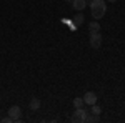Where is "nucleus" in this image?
<instances>
[{
    "label": "nucleus",
    "instance_id": "nucleus-8",
    "mask_svg": "<svg viewBox=\"0 0 125 123\" xmlns=\"http://www.w3.org/2000/svg\"><path fill=\"white\" fill-rule=\"evenodd\" d=\"M88 28H90V32H100V23L98 22H90Z\"/></svg>",
    "mask_w": 125,
    "mask_h": 123
},
{
    "label": "nucleus",
    "instance_id": "nucleus-11",
    "mask_svg": "<svg viewBox=\"0 0 125 123\" xmlns=\"http://www.w3.org/2000/svg\"><path fill=\"white\" fill-rule=\"evenodd\" d=\"M98 120H100L98 115H94V113H92V116H88V115L85 116V122H90V123H95V122H98Z\"/></svg>",
    "mask_w": 125,
    "mask_h": 123
},
{
    "label": "nucleus",
    "instance_id": "nucleus-4",
    "mask_svg": "<svg viewBox=\"0 0 125 123\" xmlns=\"http://www.w3.org/2000/svg\"><path fill=\"white\" fill-rule=\"evenodd\" d=\"M9 116L13 120V122H19L20 116H22V108H20L19 105H13V106H10L9 108Z\"/></svg>",
    "mask_w": 125,
    "mask_h": 123
},
{
    "label": "nucleus",
    "instance_id": "nucleus-15",
    "mask_svg": "<svg viewBox=\"0 0 125 123\" xmlns=\"http://www.w3.org/2000/svg\"><path fill=\"white\" fill-rule=\"evenodd\" d=\"M63 2H72V0H63Z\"/></svg>",
    "mask_w": 125,
    "mask_h": 123
},
{
    "label": "nucleus",
    "instance_id": "nucleus-12",
    "mask_svg": "<svg viewBox=\"0 0 125 123\" xmlns=\"http://www.w3.org/2000/svg\"><path fill=\"white\" fill-rule=\"evenodd\" d=\"M92 113H94V115H98V116H100V113H102V108H100L98 105H92Z\"/></svg>",
    "mask_w": 125,
    "mask_h": 123
},
{
    "label": "nucleus",
    "instance_id": "nucleus-5",
    "mask_svg": "<svg viewBox=\"0 0 125 123\" xmlns=\"http://www.w3.org/2000/svg\"><path fill=\"white\" fill-rule=\"evenodd\" d=\"M82 98H83V103H85V105H90V106L97 103V95L94 93V92H87Z\"/></svg>",
    "mask_w": 125,
    "mask_h": 123
},
{
    "label": "nucleus",
    "instance_id": "nucleus-1",
    "mask_svg": "<svg viewBox=\"0 0 125 123\" xmlns=\"http://www.w3.org/2000/svg\"><path fill=\"white\" fill-rule=\"evenodd\" d=\"M90 5V10H92V17L94 19H104L107 13V5L104 0H94L88 3Z\"/></svg>",
    "mask_w": 125,
    "mask_h": 123
},
{
    "label": "nucleus",
    "instance_id": "nucleus-3",
    "mask_svg": "<svg viewBox=\"0 0 125 123\" xmlns=\"http://www.w3.org/2000/svg\"><path fill=\"white\" fill-rule=\"evenodd\" d=\"M85 116H87V112L83 108H75V112L72 115V122L73 123H83L85 122Z\"/></svg>",
    "mask_w": 125,
    "mask_h": 123
},
{
    "label": "nucleus",
    "instance_id": "nucleus-7",
    "mask_svg": "<svg viewBox=\"0 0 125 123\" xmlns=\"http://www.w3.org/2000/svg\"><path fill=\"white\" fill-rule=\"evenodd\" d=\"M40 98H32L29 103V108L32 110V112H37V110H40Z\"/></svg>",
    "mask_w": 125,
    "mask_h": 123
},
{
    "label": "nucleus",
    "instance_id": "nucleus-9",
    "mask_svg": "<svg viewBox=\"0 0 125 123\" xmlns=\"http://www.w3.org/2000/svg\"><path fill=\"white\" fill-rule=\"evenodd\" d=\"M83 98H80V96H77V98H73V106H75V108H82V106H83Z\"/></svg>",
    "mask_w": 125,
    "mask_h": 123
},
{
    "label": "nucleus",
    "instance_id": "nucleus-2",
    "mask_svg": "<svg viewBox=\"0 0 125 123\" xmlns=\"http://www.w3.org/2000/svg\"><path fill=\"white\" fill-rule=\"evenodd\" d=\"M102 33L100 32H90V47L92 48H100L102 45Z\"/></svg>",
    "mask_w": 125,
    "mask_h": 123
},
{
    "label": "nucleus",
    "instance_id": "nucleus-14",
    "mask_svg": "<svg viewBox=\"0 0 125 123\" xmlns=\"http://www.w3.org/2000/svg\"><path fill=\"white\" fill-rule=\"evenodd\" d=\"M108 2H117V0H108Z\"/></svg>",
    "mask_w": 125,
    "mask_h": 123
},
{
    "label": "nucleus",
    "instance_id": "nucleus-13",
    "mask_svg": "<svg viewBox=\"0 0 125 123\" xmlns=\"http://www.w3.org/2000/svg\"><path fill=\"white\" fill-rule=\"evenodd\" d=\"M0 122H2V123H12V122H13V120H12L10 116H5V118H2Z\"/></svg>",
    "mask_w": 125,
    "mask_h": 123
},
{
    "label": "nucleus",
    "instance_id": "nucleus-6",
    "mask_svg": "<svg viewBox=\"0 0 125 123\" xmlns=\"http://www.w3.org/2000/svg\"><path fill=\"white\" fill-rule=\"evenodd\" d=\"M72 7L77 12H82L87 7V0H72Z\"/></svg>",
    "mask_w": 125,
    "mask_h": 123
},
{
    "label": "nucleus",
    "instance_id": "nucleus-10",
    "mask_svg": "<svg viewBox=\"0 0 125 123\" xmlns=\"http://www.w3.org/2000/svg\"><path fill=\"white\" fill-rule=\"evenodd\" d=\"M73 22H75V25H82V23H83V15H82V12L73 17Z\"/></svg>",
    "mask_w": 125,
    "mask_h": 123
}]
</instances>
